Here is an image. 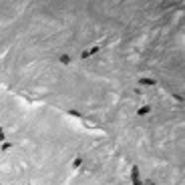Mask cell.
Returning a JSON list of instances; mask_svg holds the SVG:
<instances>
[{"label": "cell", "mask_w": 185, "mask_h": 185, "mask_svg": "<svg viewBox=\"0 0 185 185\" xmlns=\"http://www.w3.org/2000/svg\"><path fill=\"white\" fill-rule=\"evenodd\" d=\"M133 183H135V185H141V181H139V175H137V167L133 169Z\"/></svg>", "instance_id": "obj_1"}, {"label": "cell", "mask_w": 185, "mask_h": 185, "mask_svg": "<svg viewBox=\"0 0 185 185\" xmlns=\"http://www.w3.org/2000/svg\"><path fill=\"white\" fill-rule=\"evenodd\" d=\"M147 113H149V109H147V107H143V109H139V115H147Z\"/></svg>", "instance_id": "obj_2"}]
</instances>
